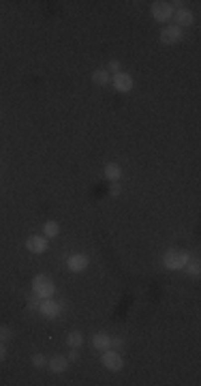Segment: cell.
Returning a JSON list of instances; mask_svg holds the SVG:
<instances>
[{
  "mask_svg": "<svg viewBox=\"0 0 201 386\" xmlns=\"http://www.w3.org/2000/svg\"><path fill=\"white\" fill-rule=\"evenodd\" d=\"M47 367H49V371H52V374H64V371L69 369V359L67 356H62V354H54L52 359L47 361Z\"/></svg>",
  "mask_w": 201,
  "mask_h": 386,
  "instance_id": "cell-11",
  "label": "cell"
},
{
  "mask_svg": "<svg viewBox=\"0 0 201 386\" xmlns=\"http://www.w3.org/2000/svg\"><path fill=\"white\" fill-rule=\"evenodd\" d=\"M13 337V331L9 326H0V343H6Z\"/></svg>",
  "mask_w": 201,
  "mask_h": 386,
  "instance_id": "cell-20",
  "label": "cell"
},
{
  "mask_svg": "<svg viewBox=\"0 0 201 386\" xmlns=\"http://www.w3.org/2000/svg\"><path fill=\"white\" fill-rule=\"evenodd\" d=\"M60 311H62V303H58L56 298H41L39 313L45 320H56L60 316Z\"/></svg>",
  "mask_w": 201,
  "mask_h": 386,
  "instance_id": "cell-5",
  "label": "cell"
},
{
  "mask_svg": "<svg viewBox=\"0 0 201 386\" xmlns=\"http://www.w3.org/2000/svg\"><path fill=\"white\" fill-rule=\"evenodd\" d=\"M159 39H161L163 45H176V43H180L184 39V30L182 28H178L176 24H167L161 30Z\"/></svg>",
  "mask_w": 201,
  "mask_h": 386,
  "instance_id": "cell-4",
  "label": "cell"
},
{
  "mask_svg": "<svg viewBox=\"0 0 201 386\" xmlns=\"http://www.w3.org/2000/svg\"><path fill=\"white\" fill-rule=\"evenodd\" d=\"M28 309L30 311H39V305H41V298L37 294H32V296H28Z\"/></svg>",
  "mask_w": 201,
  "mask_h": 386,
  "instance_id": "cell-19",
  "label": "cell"
},
{
  "mask_svg": "<svg viewBox=\"0 0 201 386\" xmlns=\"http://www.w3.org/2000/svg\"><path fill=\"white\" fill-rule=\"evenodd\" d=\"M120 193H122L120 183H111V187H109V195H113V197H116V195H120Z\"/></svg>",
  "mask_w": 201,
  "mask_h": 386,
  "instance_id": "cell-22",
  "label": "cell"
},
{
  "mask_svg": "<svg viewBox=\"0 0 201 386\" xmlns=\"http://www.w3.org/2000/svg\"><path fill=\"white\" fill-rule=\"evenodd\" d=\"M184 268L189 270V275H191V277H195V279H197L199 273H201V266H199V262H197V260H195V262H189Z\"/></svg>",
  "mask_w": 201,
  "mask_h": 386,
  "instance_id": "cell-18",
  "label": "cell"
},
{
  "mask_svg": "<svg viewBox=\"0 0 201 386\" xmlns=\"http://www.w3.org/2000/svg\"><path fill=\"white\" fill-rule=\"evenodd\" d=\"M92 82H95L97 86H107V84L111 82L109 71H107V69H97L95 73H92Z\"/></svg>",
  "mask_w": 201,
  "mask_h": 386,
  "instance_id": "cell-15",
  "label": "cell"
},
{
  "mask_svg": "<svg viewBox=\"0 0 201 386\" xmlns=\"http://www.w3.org/2000/svg\"><path fill=\"white\" fill-rule=\"evenodd\" d=\"M92 348L99 350V352H105V350L111 348V337L107 333H95L92 335Z\"/></svg>",
  "mask_w": 201,
  "mask_h": 386,
  "instance_id": "cell-12",
  "label": "cell"
},
{
  "mask_svg": "<svg viewBox=\"0 0 201 386\" xmlns=\"http://www.w3.org/2000/svg\"><path fill=\"white\" fill-rule=\"evenodd\" d=\"M6 361V348H4V343H0V363H4Z\"/></svg>",
  "mask_w": 201,
  "mask_h": 386,
  "instance_id": "cell-25",
  "label": "cell"
},
{
  "mask_svg": "<svg viewBox=\"0 0 201 386\" xmlns=\"http://www.w3.org/2000/svg\"><path fill=\"white\" fill-rule=\"evenodd\" d=\"M150 11H152V17L156 21H161V24H165V21H169L171 17H174V6H171V2H165V0H156V2H152Z\"/></svg>",
  "mask_w": 201,
  "mask_h": 386,
  "instance_id": "cell-3",
  "label": "cell"
},
{
  "mask_svg": "<svg viewBox=\"0 0 201 386\" xmlns=\"http://www.w3.org/2000/svg\"><path fill=\"white\" fill-rule=\"evenodd\" d=\"M32 294H37L39 298H54L56 283L47 275H37L32 279Z\"/></svg>",
  "mask_w": 201,
  "mask_h": 386,
  "instance_id": "cell-2",
  "label": "cell"
},
{
  "mask_svg": "<svg viewBox=\"0 0 201 386\" xmlns=\"http://www.w3.org/2000/svg\"><path fill=\"white\" fill-rule=\"evenodd\" d=\"M64 341H67L69 348H82L84 346V333L82 331H69Z\"/></svg>",
  "mask_w": 201,
  "mask_h": 386,
  "instance_id": "cell-14",
  "label": "cell"
},
{
  "mask_svg": "<svg viewBox=\"0 0 201 386\" xmlns=\"http://www.w3.org/2000/svg\"><path fill=\"white\" fill-rule=\"evenodd\" d=\"M111 84H113V88H116L118 92L126 95V92L133 90V84L135 82H133V77L128 75V73H122V71H120V73H116V75L111 77Z\"/></svg>",
  "mask_w": 201,
  "mask_h": 386,
  "instance_id": "cell-8",
  "label": "cell"
},
{
  "mask_svg": "<svg viewBox=\"0 0 201 386\" xmlns=\"http://www.w3.org/2000/svg\"><path fill=\"white\" fill-rule=\"evenodd\" d=\"M88 255H84V253H73V255H69V260H67V268L71 270V273H84L86 268H88Z\"/></svg>",
  "mask_w": 201,
  "mask_h": 386,
  "instance_id": "cell-7",
  "label": "cell"
},
{
  "mask_svg": "<svg viewBox=\"0 0 201 386\" xmlns=\"http://www.w3.org/2000/svg\"><path fill=\"white\" fill-rule=\"evenodd\" d=\"M103 174L105 178L109 183H120V178H122V168H120V163H107L105 170H103Z\"/></svg>",
  "mask_w": 201,
  "mask_h": 386,
  "instance_id": "cell-13",
  "label": "cell"
},
{
  "mask_svg": "<svg viewBox=\"0 0 201 386\" xmlns=\"http://www.w3.org/2000/svg\"><path fill=\"white\" fill-rule=\"evenodd\" d=\"M47 238L45 236H30V238L26 240V249L30 253H34V255H41V253H45L47 251Z\"/></svg>",
  "mask_w": 201,
  "mask_h": 386,
  "instance_id": "cell-9",
  "label": "cell"
},
{
  "mask_svg": "<svg viewBox=\"0 0 201 386\" xmlns=\"http://www.w3.org/2000/svg\"><path fill=\"white\" fill-rule=\"evenodd\" d=\"M189 262H191V253L182 251V249H169L163 255V266L167 270H182Z\"/></svg>",
  "mask_w": 201,
  "mask_h": 386,
  "instance_id": "cell-1",
  "label": "cell"
},
{
  "mask_svg": "<svg viewBox=\"0 0 201 386\" xmlns=\"http://www.w3.org/2000/svg\"><path fill=\"white\" fill-rule=\"evenodd\" d=\"M107 71H111L113 75L120 73V71H122V62H120V60H116V58H111V60H109V64H107Z\"/></svg>",
  "mask_w": 201,
  "mask_h": 386,
  "instance_id": "cell-21",
  "label": "cell"
},
{
  "mask_svg": "<svg viewBox=\"0 0 201 386\" xmlns=\"http://www.w3.org/2000/svg\"><path fill=\"white\" fill-rule=\"evenodd\" d=\"M174 21H176V26L178 28H189L193 26V21H195V15L189 11V9H184V6H180V9H174Z\"/></svg>",
  "mask_w": 201,
  "mask_h": 386,
  "instance_id": "cell-10",
  "label": "cell"
},
{
  "mask_svg": "<svg viewBox=\"0 0 201 386\" xmlns=\"http://www.w3.org/2000/svg\"><path fill=\"white\" fill-rule=\"evenodd\" d=\"M32 365H34V369H41V367H45V365H47V359H45V356H43L41 352H37V354H32Z\"/></svg>",
  "mask_w": 201,
  "mask_h": 386,
  "instance_id": "cell-17",
  "label": "cell"
},
{
  "mask_svg": "<svg viewBox=\"0 0 201 386\" xmlns=\"http://www.w3.org/2000/svg\"><path fill=\"white\" fill-rule=\"evenodd\" d=\"M43 234H45V238H56V236L60 234V225L56 223V221H45V225H43Z\"/></svg>",
  "mask_w": 201,
  "mask_h": 386,
  "instance_id": "cell-16",
  "label": "cell"
},
{
  "mask_svg": "<svg viewBox=\"0 0 201 386\" xmlns=\"http://www.w3.org/2000/svg\"><path fill=\"white\" fill-rule=\"evenodd\" d=\"M80 359V352H77V348H71V352H69V361L73 363V361H77Z\"/></svg>",
  "mask_w": 201,
  "mask_h": 386,
  "instance_id": "cell-24",
  "label": "cell"
},
{
  "mask_svg": "<svg viewBox=\"0 0 201 386\" xmlns=\"http://www.w3.org/2000/svg\"><path fill=\"white\" fill-rule=\"evenodd\" d=\"M124 346V339L122 337H111V348H122Z\"/></svg>",
  "mask_w": 201,
  "mask_h": 386,
  "instance_id": "cell-23",
  "label": "cell"
},
{
  "mask_svg": "<svg viewBox=\"0 0 201 386\" xmlns=\"http://www.w3.org/2000/svg\"><path fill=\"white\" fill-rule=\"evenodd\" d=\"M103 356H100V363H103V367L105 369H109V371H120L122 367H124V361H122V356L120 352H116V350H105V352H100Z\"/></svg>",
  "mask_w": 201,
  "mask_h": 386,
  "instance_id": "cell-6",
  "label": "cell"
}]
</instances>
